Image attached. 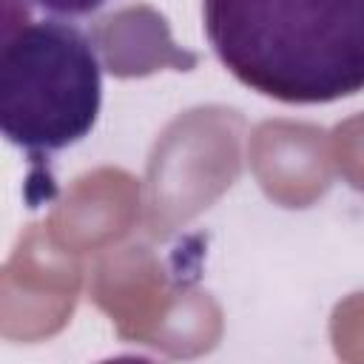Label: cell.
I'll use <instances>...</instances> for the list:
<instances>
[{
	"label": "cell",
	"instance_id": "2",
	"mask_svg": "<svg viewBox=\"0 0 364 364\" xmlns=\"http://www.w3.org/2000/svg\"><path fill=\"white\" fill-rule=\"evenodd\" d=\"M102 108L94 40L65 20L6 31L0 48V128L28 154H54L91 134Z\"/></svg>",
	"mask_w": 364,
	"mask_h": 364
},
{
	"label": "cell",
	"instance_id": "1",
	"mask_svg": "<svg viewBox=\"0 0 364 364\" xmlns=\"http://www.w3.org/2000/svg\"><path fill=\"white\" fill-rule=\"evenodd\" d=\"M202 20L219 63L270 100L364 91V0H202Z\"/></svg>",
	"mask_w": 364,
	"mask_h": 364
},
{
	"label": "cell",
	"instance_id": "3",
	"mask_svg": "<svg viewBox=\"0 0 364 364\" xmlns=\"http://www.w3.org/2000/svg\"><path fill=\"white\" fill-rule=\"evenodd\" d=\"M31 3L57 20H80L100 11L108 0H31Z\"/></svg>",
	"mask_w": 364,
	"mask_h": 364
}]
</instances>
